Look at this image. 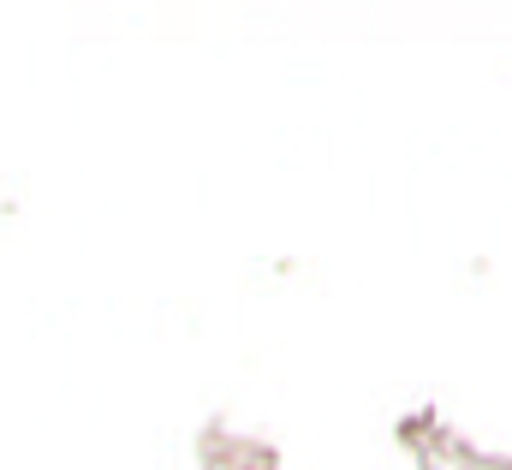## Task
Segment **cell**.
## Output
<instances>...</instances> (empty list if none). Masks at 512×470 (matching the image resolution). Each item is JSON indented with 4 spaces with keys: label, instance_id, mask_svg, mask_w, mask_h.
Wrapping results in <instances>:
<instances>
[{
    "label": "cell",
    "instance_id": "1",
    "mask_svg": "<svg viewBox=\"0 0 512 470\" xmlns=\"http://www.w3.org/2000/svg\"><path fill=\"white\" fill-rule=\"evenodd\" d=\"M399 441L411 447L417 470H512V459L471 447V441H465L459 429H447L435 411H411V417L399 423Z\"/></svg>",
    "mask_w": 512,
    "mask_h": 470
}]
</instances>
